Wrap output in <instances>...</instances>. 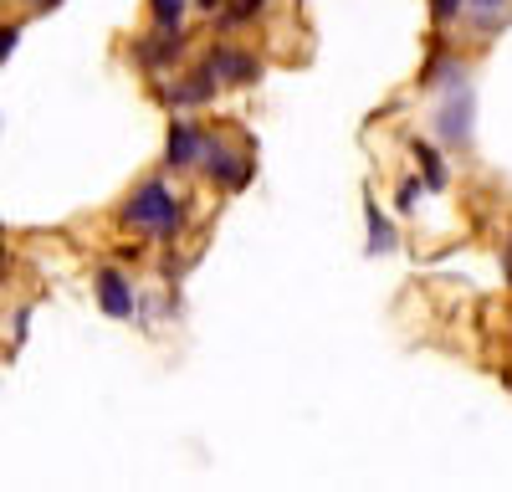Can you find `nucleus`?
<instances>
[{
  "mask_svg": "<svg viewBox=\"0 0 512 492\" xmlns=\"http://www.w3.org/2000/svg\"><path fill=\"white\" fill-rule=\"evenodd\" d=\"M123 226H134V231H154L164 246H175L180 226H185V200L169 190V180H144L134 195H128L123 205Z\"/></svg>",
  "mask_w": 512,
  "mask_h": 492,
  "instance_id": "f257e3e1",
  "label": "nucleus"
},
{
  "mask_svg": "<svg viewBox=\"0 0 512 492\" xmlns=\"http://www.w3.org/2000/svg\"><path fill=\"white\" fill-rule=\"evenodd\" d=\"M200 164H205V175H210V185H216V190H241V185L251 180V170H256V159H251V154L231 149L226 139H210V134H205V154H200Z\"/></svg>",
  "mask_w": 512,
  "mask_h": 492,
  "instance_id": "f03ea898",
  "label": "nucleus"
},
{
  "mask_svg": "<svg viewBox=\"0 0 512 492\" xmlns=\"http://www.w3.org/2000/svg\"><path fill=\"white\" fill-rule=\"evenodd\" d=\"M436 129L451 149H472V88L466 82H456V88H446V103L436 113Z\"/></svg>",
  "mask_w": 512,
  "mask_h": 492,
  "instance_id": "7ed1b4c3",
  "label": "nucleus"
},
{
  "mask_svg": "<svg viewBox=\"0 0 512 492\" xmlns=\"http://www.w3.org/2000/svg\"><path fill=\"white\" fill-rule=\"evenodd\" d=\"M205 72L216 82H231V88H246V82L262 77V62L251 52H236V47H216V52H205Z\"/></svg>",
  "mask_w": 512,
  "mask_h": 492,
  "instance_id": "20e7f679",
  "label": "nucleus"
},
{
  "mask_svg": "<svg viewBox=\"0 0 512 492\" xmlns=\"http://www.w3.org/2000/svg\"><path fill=\"white\" fill-rule=\"evenodd\" d=\"M180 52H185V26H154L134 47V57L144 67H154V72H164L169 62H180Z\"/></svg>",
  "mask_w": 512,
  "mask_h": 492,
  "instance_id": "39448f33",
  "label": "nucleus"
},
{
  "mask_svg": "<svg viewBox=\"0 0 512 492\" xmlns=\"http://www.w3.org/2000/svg\"><path fill=\"white\" fill-rule=\"evenodd\" d=\"M200 154H205V134L195 129V123H185V118L169 123V144H164V164H169V170H195Z\"/></svg>",
  "mask_w": 512,
  "mask_h": 492,
  "instance_id": "423d86ee",
  "label": "nucleus"
},
{
  "mask_svg": "<svg viewBox=\"0 0 512 492\" xmlns=\"http://www.w3.org/2000/svg\"><path fill=\"white\" fill-rule=\"evenodd\" d=\"M216 88H221V82L210 77V72H205V62H200L195 72H185V77L175 82V88H164L159 98H164L169 108H205L210 98H216Z\"/></svg>",
  "mask_w": 512,
  "mask_h": 492,
  "instance_id": "0eeeda50",
  "label": "nucleus"
},
{
  "mask_svg": "<svg viewBox=\"0 0 512 492\" xmlns=\"http://www.w3.org/2000/svg\"><path fill=\"white\" fill-rule=\"evenodd\" d=\"M93 287H98V308L108 318H134V282H128L118 267H103Z\"/></svg>",
  "mask_w": 512,
  "mask_h": 492,
  "instance_id": "6e6552de",
  "label": "nucleus"
},
{
  "mask_svg": "<svg viewBox=\"0 0 512 492\" xmlns=\"http://www.w3.org/2000/svg\"><path fill=\"white\" fill-rule=\"evenodd\" d=\"M364 216H369V252H374V257H379V252H395V226L379 216V205H374V200L364 205Z\"/></svg>",
  "mask_w": 512,
  "mask_h": 492,
  "instance_id": "1a4fd4ad",
  "label": "nucleus"
},
{
  "mask_svg": "<svg viewBox=\"0 0 512 492\" xmlns=\"http://www.w3.org/2000/svg\"><path fill=\"white\" fill-rule=\"evenodd\" d=\"M415 159H420V175H425V190H446V164L431 144H420L415 139Z\"/></svg>",
  "mask_w": 512,
  "mask_h": 492,
  "instance_id": "9d476101",
  "label": "nucleus"
},
{
  "mask_svg": "<svg viewBox=\"0 0 512 492\" xmlns=\"http://www.w3.org/2000/svg\"><path fill=\"white\" fill-rule=\"evenodd\" d=\"M149 11H154V26H185L190 0H149Z\"/></svg>",
  "mask_w": 512,
  "mask_h": 492,
  "instance_id": "9b49d317",
  "label": "nucleus"
},
{
  "mask_svg": "<svg viewBox=\"0 0 512 492\" xmlns=\"http://www.w3.org/2000/svg\"><path fill=\"white\" fill-rule=\"evenodd\" d=\"M502 6H507V0H466V11H472L477 21H497Z\"/></svg>",
  "mask_w": 512,
  "mask_h": 492,
  "instance_id": "f8f14e48",
  "label": "nucleus"
},
{
  "mask_svg": "<svg viewBox=\"0 0 512 492\" xmlns=\"http://www.w3.org/2000/svg\"><path fill=\"white\" fill-rule=\"evenodd\" d=\"M16 36H21V26H0V62L16 52Z\"/></svg>",
  "mask_w": 512,
  "mask_h": 492,
  "instance_id": "ddd939ff",
  "label": "nucleus"
},
{
  "mask_svg": "<svg viewBox=\"0 0 512 492\" xmlns=\"http://www.w3.org/2000/svg\"><path fill=\"white\" fill-rule=\"evenodd\" d=\"M415 205H420V185L405 180V185H400V211H415Z\"/></svg>",
  "mask_w": 512,
  "mask_h": 492,
  "instance_id": "4468645a",
  "label": "nucleus"
},
{
  "mask_svg": "<svg viewBox=\"0 0 512 492\" xmlns=\"http://www.w3.org/2000/svg\"><path fill=\"white\" fill-rule=\"evenodd\" d=\"M57 6H62V0H31V11H36V16H41V11H57Z\"/></svg>",
  "mask_w": 512,
  "mask_h": 492,
  "instance_id": "2eb2a0df",
  "label": "nucleus"
},
{
  "mask_svg": "<svg viewBox=\"0 0 512 492\" xmlns=\"http://www.w3.org/2000/svg\"><path fill=\"white\" fill-rule=\"evenodd\" d=\"M190 6H200V11H210V16H216V6H221V0H190Z\"/></svg>",
  "mask_w": 512,
  "mask_h": 492,
  "instance_id": "dca6fc26",
  "label": "nucleus"
},
{
  "mask_svg": "<svg viewBox=\"0 0 512 492\" xmlns=\"http://www.w3.org/2000/svg\"><path fill=\"white\" fill-rule=\"evenodd\" d=\"M507 282H512V241H507Z\"/></svg>",
  "mask_w": 512,
  "mask_h": 492,
  "instance_id": "f3484780",
  "label": "nucleus"
},
{
  "mask_svg": "<svg viewBox=\"0 0 512 492\" xmlns=\"http://www.w3.org/2000/svg\"><path fill=\"white\" fill-rule=\"evenodd\" d=\"M262 6H267V0H262Z\"/></svg>",
  "mask_w": 512,
  "mask_h": 492,
  "instance_id": "a211bd4d",
  "label": "nucleus"
}]
</instances>
